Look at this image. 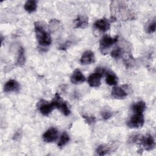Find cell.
I'll return each mask as SVG.
<instances>
[{"mask_svg":"<svg viewBox=\"0 0 156 156\" xmlns=\"http://www.w3.org/2000/svg\"><path fill=\"white\" fill-rule=\"evenodd\" d=\"M95 61L94 54L93 52L90 50L84 52L81 56L80 62L82 65H89L94 63Z\"/></svg>","mask_w":156,"mask_h":156,"instance_id":"12","label":"cell"},{"mask_svg":"<svg viewBox=\"0 0 156 156\" xmlns=\"http://www.w3.org/2000/svg\"><path fill=\"white\" fill-rule=\"evenodd\" d=\"M122 54H123L122 49L120 47H117L111 51L110 55H111L112 57L116 59V58L121 57L122 56Z\"/></svg>","mask_w":156,"mask_h":156,"instance_id":"22","label":"cell"},{"mask_svg":"<svg viewBox=\"0 0 156 156\" xmlns=\"http://www.w3.org/2000/svg\"><path fill=\"white\" fill-rule=\"evenodd\" d=\"M26 62V57H25V53L24 49L23 48L20 47L18 50V55H17V60L16 63L18 66H23L24 65Z\"/></svg>","mask_w":156,"mask_h":156,"instance_id":"20","label":"cell"},{"mask_svg":"<svg viewBox=\"0 0 156 156\" xmlns=\"http://www.w3.org/2000/svg\"><path fill=\"white\" fill-rule=\"evenodd\" d=\"M139 144H141L146 151H151L154 149L155 146V140L150 134H147L144 136L141 135Z\"/></svg>","mask_w":156,"mask_h":156,"instance_id":"5","label":"cell"},{"mask_svg":"<svg viewBox=\"0 0 156 156\" xmlns=\"http://www.w3.org/2000/svg\"><path fill=\"white\" fill-rule=\"evenodd\" d=\"M102 76L95 72L90 74L87 79L88 83L91 87H99L101 83Z\"/></svg>","mask_w":156,"mask_h":156,"instance_id":"13","label":"cell"},{"mask_svg":"<svg viewBox=\"0 0 156 156\" xmlns=\"http://www.w3.org/2000/svg\"><path fill=\"white\" fill-rule=\"evenodd\" d=\"M71 82L74 84H80L85 81L86 77L79 69H75L71 76Z\"/></svg>","mask_w":156,"mask_h":156,"instance_id":"11","label":"cell"},{"mask_svg":"<svg viewBox=\"0 0 156 156\" xmlns=\"http://www.w3.org/2000/svg\"><path fill=\"white\" fill-rule=\"evenodd\" d=\"M155 27H156V23L155 20H154L150 22L146 29V32L148 34H152L155 31Z\"/></svg>","mask_w":156,"mask_h":156,"instance_id":"23","label":"cell"},{"mask_svg":"<svg viewBox=\"0 0 156 156\" xmlns=\"http://www.w3.org/2000/svg\"><path fill=\"white\" fill-rule=\"evenodd\" d=\"M24 10L29 13H33L36 11L37 8V2L34 0H29L26 2L24 5Z\"/></svg>","mask_w":156,"mask_h":156,"instance_id":"17","label":"cell"},{"mask_svg":"<svg viewBox=\"0 0 156 156\" xmlns=\"http://www.w3.org/2000/svg\"><path fill=\"white\" fill-rule=\"evenodd\" d=\"M118 36L111 37L108 35H104L99 41V46L101 49L105 50L110 48L111 46H112L113 44L118 41Z\"/></svg>","mask_w":156,"mask_h":156,"instance_id":"6","label":"cell"},{"mask_svg":"<svg viewBox=\"0 0 156 156\" xmlns=\"http://www.w3.org/2000/svg\"><path fill=\"white\" fill-rule=\"evenodd\" d=\"M34 30L38 44L41 46H48L51 43L50 34L44 29L43 25L39 21L34 23Z\"/></svg>","mask_w":156,"mask_h":156,"instance_id":"2","label":"cell"},{"mask_svg":"<svg viewBox=\"0 0 156 156\" xmlns=\"http://www.w3.org/2000/svg\"><path fill=\"white\" fill-rule=\"evenodd\" d=\"M58 138V130L54 127L48 129L43 135V140L46 143H52Z\"/></svg>","mask_w":156,"mask_h":156,"instance_id":"8","label":"cell"},{"mask_svg":"<svg viewBox=\"0 0 156 156\" xmlns=\"http://www.w3.org/2000/svg\"><path fill=\"white\" fill-rule=\"evenodd\" d=\"M38 108L43 115L48 116L54 109V107L51 102L49 103L42 99L38 103Z\"/></svg>","mask_w":156,"mask_h":156,"instance_id":"7","label":"cell"},{"mask_svg":"<svg viewBox=\"0 0 156 156\" xmlns=\"http://www.w3.org/2000/svg\"><path fill=\"white\" fill-rule=\"evenodd\" d=\"M94 27L96 29L104 32L110 29V21L105 18L99 19L94 23Z\"/></svg>","mask_w":156,"mask_h":156,"instance_id":"9","label":"cell"},{"mask_svg":"<svg viewBox=\"0 0 156 156\" xmlns=\"http://www.w3.org/2000/svg\"><path fill=\"white\" fill-rule=\"evenodd\" d=\"M101 116L104 120H107L112 116V112L108 110H104L101 112Z\"/></svg>","mask_w":156,"mask_h":156,"instance_id":"24","label":"cell"},{"mask_svg":"<svg viewBox=\"0 0 156 156\" xmlns=\"http://www.w3.org/2000/svg\"><path fill=\"white\" fill-rule=\"evenodd\" d=\"M111 6L112 7V10L118 13L122 20H133L136 18L135 14L124 2L113 1Z\"/></svg>","mask_w":156,"mask_h":156,"instance_id":"1","label":"cell"},{"mask_svg":"<svg viewBox=\"0 0 156 156\" xmlns=\"http://www.w3.org/2000/svg\"><path fill=\"white\" fill-rule=\"evenodd\" d=\"M106 83L110 86H115L116 85L118 82V77L112 72H109L106 75V79H105Z\"/></svg>","mask_w":156,"mask_h":156,"instance_id":"19","label":"cell"},{"mask_svg":"<svg viewBox=\"0 0 156 156\" xmlns=\"http://www.w3.org/2000/svg\"><path fill=\"white\" fill-rule=\"evenodd\" d=\"M82 118H83L86 121V122L87 124H88L89 125L92 124L93 123L95 122L96 119L95 117L93 116H89V115H83Z\"/></svg>","mask_w":156,"mask_h":156,"instance_id":"25","label":"cell"},{"mask_svg":"<svg viewBox=\"0 0 156 156\" xmlns=\"http://www.w3.org/2000/svg\"><path fill=\"white\" fill-rule=\"evenodd\" d=\"M20 89V85L19 83L14 80H9L4 86V91L5 92H16Z\"/></svg>","mask_w":156,"mask_h":156,"instance_id":"10","label":"cell"},{"mask_svg":"<svg viewBox=\"0 0 156 156\" xmlns=\"http://www.w3.org/2000/svg\"><path fill=\"white\" fill-rule=\"evenodd\" d=\"M112 151L111 147L110 146L104 145V144H101L98 146L96 149V154L98 155L103 156L105 155L108 154L109 152H110Z\"/></svg>","mask_w":156,"mask_h":156,"instance_id":"18","label":"cell"},{"mask_svg":"<svg viewBox=\"0 0 156 156\" xmlns=\"http://www.w3.org/2000/svg\"><path fill=\"white\" fill-rule=\"evenodd\" d=\"M146 108V105L143 101H138L132 106V110L135 113H143Z\"/></svg>","mask_w":156,"mask_h":156,"instance_id":"16","label":"cell"},{"mask_svg":"<svg viewBox=\"0 0 156 156\" xmlns=\"http://www.w3.org/2000/svg\"><path fill=\"white\" fill-rule=\"evenodd\" d=\"M144 119L143 113H135L127 121V125L132 129H139L143 127Z\"/></svg>","mask_w":156,"mask_h":156,"instance_id":"4","label":"cell"},{"mask_svg":"<svg viewBox=\"0 0 156 156\" xmlns=\"http://www.w3.org/2000/svg\"><path fill=\"white\" fill-rule=\"evenodd\" d=\"M74 28L85 29L88 26V18L85 15H79L74 21Z\"/></svg>","mask_w":156,"mask_h":156,"instance_id":"14","label":"cell"},{"mask_svg":"<svg viewBox=\"0 0 156 156\" xmlns=\"http://www.w3.org/2000/svg\"><path fill=\"white\" fill-rule=\"evenodd\" d=\"M69 141V136L68 134L66 132H64L62 133L58 140V141L57 143V145L59 147H63L68 143Z\"/></svg>","mask_w":156,"mask_h":156,"instance_id":"21","label":"cell"},{"mask_svg":"<svg viewBox=\"0 0 156 156\" xmlns=\"http://www.w3.org/2000/svg\"><path fill=\"white\" fill-rule=\"evenodd\" d=\"M51 102L54 106V108L58 109L65 116H68L70 114L71 110L68 103L63 101L58 93L55 94Z\"/></svg>","mask_w":156,"mask_h":156,"instance_id":"3","label":"cell"},{"mask_svg":"<svg viewBox=\"0 0 156 156\" xmlns=\"http://www.w3.org/2000/svg\"><path fill=\"white\" fill-rule=\"evenodd\" d=\"M127 96V93L121 87H115L112 90V96L115 99H123Z\"/></svg>","mask_w":156,"mask_h":156,"instance_id":"15","label":"cell"}]
</instances>
